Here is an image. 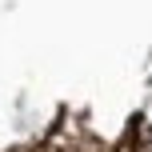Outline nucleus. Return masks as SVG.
<instances>
[]
</instances>
